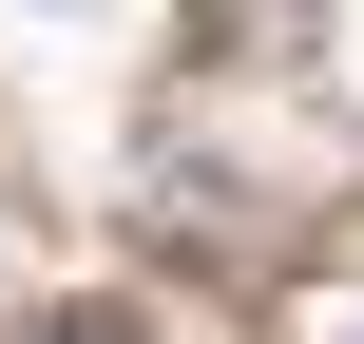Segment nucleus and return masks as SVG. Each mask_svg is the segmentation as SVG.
<instances>
[{
  "label": "nucleus",
  "instance_id": "nucleus-1",
  "mask_svg": "<svg viewBox=\"0 0 364 344\" xmlns=\"http://www.w3.org/2000/svg\"><path fill=\"white\" fill-rule=\"evenodd\" d=\"M19 344H134V326H19Z\"/></svg>",
  "mask_w": 364,
  "mask_h": 344
}]
</instances>
